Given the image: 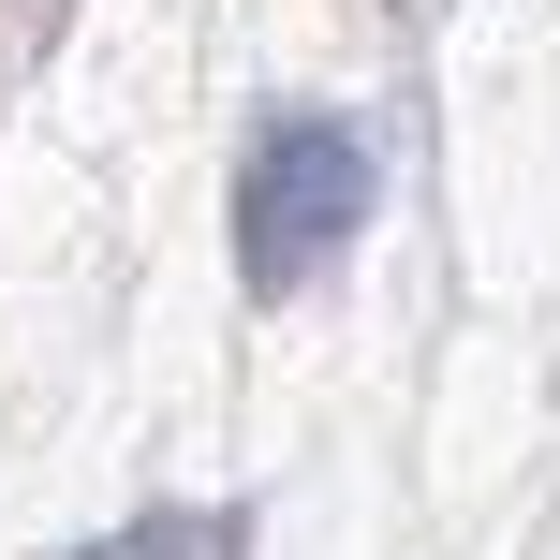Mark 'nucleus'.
<instances>
[{
	"instance_id": "1",
	"label": "nucleus",
	"mask_w": 560,
	"mask_h": 560,
	"mask_svg": "<svg viewBox=\"0 0 560 560\" xmlns=\"http://www.w3.org/2000/svg\"><path fill=\"white\" fill-rule=\"evenodd\" d=\"M354 222H369V133L354 118H266L236 163V280L295 295L354 252Z\"/></svg>"
},
{
	"instance_id": "2",
	"label": "nucleus",
	"mask_w": 560,
	"mask_h": 560,
	"mask_svg": "<svg viewBox=\"0 0 560 560\" xmlns=\"http://www.w3.org/2000/svg\"><path fill=\"white\" fill-rule=\"evenodd\" d=\"M89 560H118V546H89Z\"/></svg>"
}]
</instances>
